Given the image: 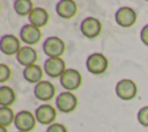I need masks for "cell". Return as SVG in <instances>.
Here are the masks:
<instances>
[{
    "mask_svg": "<svg viewBox=\"0 0 148 132\" xmlns=\"http://www.w3.org/2000/svg\"><path fill=\"white\" fill-rule=\"evenodd\" d=\"M86 66H87V69H88L91 74L99 75V74H103V73L108 69L109 61H108V59L105 58L104 54L96 52V53L90 54V56L87 58Z\"/></svg>",
    "mask_w": 148,
    "mask_h": 132,
    "instance_id": "6da1fadb",
    "label": "cell"
},
{
    "mask_svg": "<svg viewBox=\"0 0 148 132\" xmlns=\"http://www.w3.org/2000/svg\"><path fill=\"white\" fill-rule=\"evenodd\" d=\"M116 94L120 100H124V101L133 100L138 94V88L135 82L130 79L120 80L116 86Z\"/></svg>",
    "mask_w": 148,
    "mask_h": 132,
    "instance_id": "7a4b0ae2",
    "label": "cell"
},
{
    "mask_svg": "<svg viewBox=\"0 0 148 132\" xmlns=\"http://www.w3.org/2000/svg\"><path fill=\"white\" fill-rule=\"evenodd\" d=\"M65 43L59 37H49L43 44V50L49 58H60V56L65 52Z\"/></svg>",
    "mask_w": 148,
    "mask_h": 132,
    "instance_id": "3957f363",
    "label": "cell"
},
{
    "mask_svg": "<svg viewBox=\"0 0 148 132\" xmlns=\"http://www.w3.org/2000/svg\"><path fill=\"white\" fill-rule=\"evenodd\" d=\"M60 83L68 91L76 90L82 83V76L79 71L69 68V69H66L65 73L60 76Z\"/></svg>",
    "mask_w": 148,
    "mask_h": 132,
    "instance_id": "277c9868",
    "label": "cell"
},
{
    "mask_svg": "<svg viewBox=\"0 0 148 132\" xmlns=\"http://www.w3.org/2000/svg\"><path fill=\"white\" fill-rule=\"evenodd\" d=\"M76 105H77V98L71 91H64L59 94L56 98V107L61 112L69 113L75 110Z\"/></svg>",
    "mask_w": 148,
    "mask_h": 132,
    "instance_id": "5b68a950",
    "label": "cell"
},
{
    "mask_svg": "<svg viewBox=\"0 0 148 132\" xmlns=\"http://www.w3.org/2000/svg\"><path fill=\"white\" fill-rule=\"evenodd\" d=\"M36 117L27 110H22L20 111L16 116H15V126L18 131L21 132H30L31 130H34L35 125H36Z\"/></svg>",
    "mask_w": 148,
    "mask_h": 132,
    "instance_id": "8992f818",
    "label": "cell"
},
{
    "mask_svg": "<svg viewBox=\"0 0 148 132\" xmlns=\"http://www.w3.org/2000/svg\"><path fill=\"white\" fill-rule=\"evenodd\" d=\"M116 22L124 28H128L135 24L138 15L135 13V10L131 7H120L117 12H116Z\"/></svg>",
    "mask_w": 148,
    "mask_h": 132,
    "instance_id": "52a82bcc",
    "label": "cell"
},
{
    "mask_svg": "<svg viewBox=\"0 0 148 132\" xmlns=\"http://www.w3.org/2000/svg\"><path fill=\"white\" fill-rule=\"evenodd\" d=\"M81 32L87 38H95L97 37L102 31V23L96 17H86L81 23Z\"/></svg>",
    "mask_w": 148,
    "mask_h": 132,
    "instance_id": "ba28073f",
    "label": "cell"
},
{
    "mask_svg": "<svg viewBox=\"0 0 148 132\" xmlns=\"http://www.w3.org/2000/svg\"><path fill=\"white\" fill-rule=\"evenodd\" d=\"M44 71L50 78H60L66 71L65 61L61 58H49L44 63Z\"/></svg>",
    "mask_w": 148,
    "mask_h": 132,
    "instance_id": "9c48e42d",
    "label": "cell"
},
{
    "mask_svg": "<svg viewBox=\"0 0 148 132\" xmlns=\"http://www.w3.org/2000/svg\"><path fill=\"white\" fill-rule=\"evenodd\" d=\"M35 117L38 123H40L43 125H51V124H53V122L57 117V111L50 104H42L36 109Z\"/></svg>",
    "mask_w": 148,
    "mask_h": 132,
    "instance_id": "30bf717a",
    "label": "cell"
},
{
    "mask_svg": "<svg viewBox=\"0 0 148 132\" xmlns=\"http://www.w3.org/2000/svg\"><path fill=\"white\" fill-rule=\"evenodd\" d=\"M0 50L5 54H17L21 50L20 41L14 35H3L0 39Z\"/></svg>",
    "mask_w": 148,
    "mask_h": 132,
    "instance_id": "8fae6325",
    "label": "cell"
},
{
    "mask_svg": "<svg viewBox=\"0 0 148 132\" xmlns=\"http://www.w3.org/2000/svg\"><path fill=\"white\" fill-rule=\"evenodd\" d=\"M20 37L28 45H34L40 41L42 32H40L39 28H37L32 24H25L22 27V29L20 31Z\"/></svg>",
    "mask_w": 148,
    "mask_h": 132,
    "instance_id": "7c38bea8",
    "label": "cell"
},
{
    "mask_svg": "<svg viewBox=\"0 0 148 132\" xmlns=\"http://www.w3.org/2000/svg\"><path fill=\"white\" fill-rule=\"evenodd\" d=\"M35 96L40 101H50L54 97L56 88L50 81H40L34 89Z\"/></svg>",
    "mask_w": 148,
    "mask_h": 132,
    "instance_id": "4fadbf2b",
    "label": "cell"
},
{
    "mask_svg": "<svg viewBox=\"0 0 148 132\" xmlns=\"http://www.w3.org/2000/svg\"><path fill=\"white\" fill-rule=\"evenodd\" d=\"M37 51L30 46H23L21 47V50L18 51V53L16 54V59L17 61L28 67V66H31V65H35V63L37 61Z\"/></svg>",
    "mask_w": 148,
    "mask_h": 132,
    "instance_id": "5bb4252c",
    "label": "cell"
},
{
    "mask_svg": "<svg viewBox=\"0 0 148 132\" xmlns=\"http://www.w3.org/2000/svg\"><path fill=\"white\" fill-rule=\"evenodd\" d=\"M76 10V3L72 0H60L56 6V12L61 19H72Z\"/></svg>",
    "mask_w": 148,
    "mask_h": 132,
    "instance_id": "9a60e30c",
    "label": "cell"
},
{
    "mask_svg": "<svg viewBox=\"0 0 148 132\" xmlns=\"http://www.w3.org/2000/svg\"><path fill=\"white\" fill-rule=\"evenodd\" d=\"M28 17H29L30 24H32V25H35L37 28L44 27L49 22V13L42 7L34 8V10L31 12V14Z\"/></svg>",
    "mask_w": 148,
    "mask_h": 132,
    "instance_id": "2e32d148",
    "label": "cell"
},
{
    "mask_svg": "<svg viewBox=\"0 0 148 132\" xmlns=\"http://www.w3.org/2000/svg\"><path fill=\"white\" fill-rule=\"evenodd\" d=\"M23 76L27 81L30 83H39L42 78H43V69L38 65H31L24 68L23 71Z\"/></svg>",
    "mask_w": 148,
    "mask_h": 132,
    "instance_id": "e0dca14e",
    "label": "cell"
},
{
    "mask_svg": "<svg viewBox=\"0 0 148 132\" xmlns=\"http://www.w3.org/2000/svg\"><path fill=\"white\" fill-rule=\"evenodd\" d=\"M16 95L13 88L7 86L0 87V104L1 107H10L15 102Z\"/></svg>",
    "mask_w": 148,
    "mask_h": 132,
    "instance_id": "ac0fdd59",
    "label": "cell"
},
{
    "mask_svg": "<svg viewBox=\"0 0 148 132\" xmlns=\"http://www.w3.org/2000/svg\"><path fill=\"white\" fill-rule=\"evenodd\" d=\"M14 9L21 16H25V15L29 16L31 12L34 10V5L30 0H15Z\"/></svg>",
    "mask_w": 148,
    "mask_h": 132,
    "instance_id": "d6986e66",
    "label": "cell"
},
{
    "mask_svg": "<svg viewBox=\"0 0 148 132\" xmlns=\"http://www.w3.org/2000/svg\"><path fill=\"white\" fill-rule=\"evenodd\" d=\"M15 120V116L13 110L9 107H1L0 108V126L7 127Z\"/></svg>",
    "mask_w": 148,
    "mask_h": 132,
    "instance_id": "ffe728a7",
    "label": "cell"
},
{
    "mask_svg": "<svg viewBox=\"0 0 148 132\" xmlns=\"http://www.w3.org/2000/svg\"><path fill=\"white\" fill-rule=\"evenodd\" d=\"M138 120H139V123L142 126L148 127V105L142 107L139 110V112H138Z\"/></svg>",
    "mask_w": 148,
    "mask_h": 132,
    "instance_id": "44dd1931",
    "label": "cell"
},
{
    "mask_svg": "<svg viewBox=\"0 0 148 132\" xmlns=\"http://www.w3.org/2000/svg\"><path fill=\"white\" fill-rule=\"evenodd\" d=\"M10 74H12L10 68H9L7 65L1 64V65H0V82L7 81V80L10 78Z\"/></svg>",
    "mask_w": 148,
    "mask_h": 132,
    "instance_id": "7402d4cb",
    "label": "cell"
},
{
    "mask_svg": "<svg viewBox=\"0 0 148 132\" xmlns=\"http://www.w3.org/2000/svg\"><path fill=\"white\" fill-rule=\"evenodd\" d=\"M46 132H67V129H66V126L62 125V124L53 123V124H51V125L47 127Z\"/></svg>",
    "mask_w": 148,
    "mask_h": 132,
    "instance_id": "603a6c76",
    "label": "cell"
},
{
    "mask_svg": "<svg viewBox=\"0 0 148 132\" xmlns=\"http://www.w3.org/2000/svg\"><path fill=\"white\" fill-rule=\"evenodd\" d=\"M140 38H141V42L148 46V24H146L142 29H141V32H140Z\"/></svg>",
    "mask_w": 148,
    "mask_h": 132,
    "instance_id": "cb8c5ba5",
    "label": "cell"
},
{
    "mask_svg": "<svg viewBox=\"0 0 148 132\" xmlns=\"http://www.w3.org/2000/svg\"><path fill=\"white\" fill-rule=\"evenodd\" d=\"M0 132H7L6 127H3V126H0Z\"/></svg>",
    "mask_w": 148,
    "mask_h": 132,
    "instance_id": "d4e9b609",
    "label": "cell"
},
{
    "mask_svg": "<svg viewBox=\"0 0 148 132\" xmlns=\"http://www.w3.org/2000/svg\"><path fill=\"white\" fill-rule=\"evenodd\" d=\"M18 132H21V131H18Z\"/></svg>",
    "mask_w": 148,
    "mask_h": 132,
    "instance_id": "484cf974",
    "label": "cell"
}]
</instances>
